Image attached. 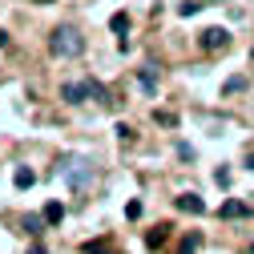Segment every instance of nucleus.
Returning a JSON list of instances; mask_svg holds the SVG:
<instances>
[{
	"label": "nucleus",
	"instance_id": "obj_19",
	"mask_svg": "<svg viewBox=\"0 0 254 254\" xmlns=\"http://www.w3.org/2000/svg\"><path fill=\"white\" fill-rule=\"evenodd\" d=\"M246 170H254V149H250V153H246Z\"/></svg>",
	"mask_w": 254,
	"mask_h": 254
},
{
	"label": "nucleus",
	"instance_id": "obj_12",
	"mask_svg": "<svg viewBox=\"0 0 254 254\" xmlns=\"http://www.w3.org/2000/svg\"><path fill=\"white\" fill-rule=\"evenodd\" d=\"M33 182H37V174H33V170H24V166L16 170V190H28Z\"/></svg>",
	"mask_w": 254,
	"mask_h": 254
},
{
	"label": "nucleus",
	"instance_id": "obj_16",
	"mask_svg": "<svg viewBox=\"0 0 254 254\" xmlns=\"http://www.w3.org/2000/svg\"><path fill=\"white\" fill-rule=\"evenodd\" d=\"M125 218H141V202H129V206H125Z\"/></svg>",
	"mask_w": 254,
	"mask_h": 254
},
{
	"label": "nucleus",
	"instance_id": "obj_11",
	"mask_svg": "<svg viewBox=\"0 0 254 254\" xmlns=\"http://www.w3.org/2000/svg\"><path fill=\"white\" fill-rule=\"evenodd\" d=\"M198 242H202V234H186V238H182V246H178V254H194V250H198Z\"/></svg>",
	"mask_w": 254,
	"mask_h": 254
},
{
	"label": "nucleus",
	"instance_id": "obj_8",
	"mask_svg": "<svg viewBox=\"0 0 254 254\" xmlns=\"http://www.w3.org/2000/svg\"><path fill=\"white\" fill-rule=\"evenodd\" d=\"M61 218H65V206H61V202H49V206H45V222H49V226H57Z\"/></svg>",
	"mask_w": 254,
	"mask_h": 254
},
{
	"label": "nucleus",
	"instance_id": "obj_3",
	"mask_svg": "<svg viewBox=\"0 0 254 254\" xmlns=\"http://www.w3.org/2000/svg\"><path fill=\"white\" fill-rule=\"evenodd\" d=\"M61 97H65L69 105H81L89 97V85L85 81H65V85H61Z\"/></svg>",
	"mask_w": 254,
	"mask_h": 254
},
{
	"label": "nucleus",
	"instance_id": "obj_17",
	"mask_svg": "<svg viewBox=\"0 0 254 254\" xmlns=\"http://www.w3.org/2000/svg\"><path fill=\"white\" fill-rule=\"evenodd\" d=\"M242 85H246L242 77H230V81H226V85H222V89H226V93H234V89H242Z\"/></svg>",
	"mask_w": 254,
	"mask_h": 254
},
{
	"label": "nucleus",
	"instance_id": "obj_10",
	"mask_svg": "<svg viewBox=\"0 0 254 254\" xmlns=\"http://www.w3.org/2000/svg\"><path fill=\"white\" fill-rule=\"evenodd\" d=\"M109 28H113L117 37H125V33H129V16H125V12H117V16L109 20Z\"/></svg>",
	"mask_w": 254,
	"mask_h": 254
},
{
	"label": "nucleus",
	"instance_id": "obj_13",
	"mask_svg": "<svg viewBox=\"0 0 254 254\" xmlns=\"http://www.w3.org/2000/svg\"><path fill=\"white\" fill-rule=\"evenodd\" d=\"M85 85H89V97H93V101H109V93H105L101 81H85Z\"/></svg>",
	"mask_w": 254,
	"mask_h": 254
},
{
	"label": "nucleus",
	"instance_id": "obj_4",
	"mask_svg": "<svg viewBox=\"0 0 254 254\" xmlns=\"http://www.w3.org/2000/svg\"><path fill=\"white\" fill-rule=\"evenodd\" d=\"M174 206H178L182 214H206V202H202L198 194H182V198H174Z\"/></svg>",
	"mask_w": 254,
	"mask_h": 254
},
{
	"label": "nucleus",
	"instance_id": "obj_18",
	"mask_svg": "<svg viewBox=\"0 0 254 254\" xmlns=\"http://www.w3.org/2000/svg\"><path fill=\"white\" fill-rule=\"evenodd\" d=\"M24 254H49V250H45V246H41V242H33V246H28V250H24Z\"/></svg>",
	"mask_w": 254,
	"mask_h": 254
},
{
	"label": "nucleus",
	"instance_id": "obj_2",
	"mask_svg": "<svg viewBox=\"0 0 254 254\" xmlns=\"http://www.w3.org/2000/svg\"><path fill=\"white\" fill-rule=\"evenodd\" d=\"M230 41V33H226V28H222V24H214V28H206V33H198V45L206 49V53H214V49H222V45H226Z\"/></svg>",
	"mask_w": 254,
	"mask_h": 254
},
{
	"label": "nucleus",
	"instance_id": "obj_9",
	"mask_svg": "<svg viewBox=\"0 0 254 254\" xmlns=\"http://www.w3.org/2000/svg\"><path fill=\"white\" fill-rule=\"evenodd\" d=\"M41 226H45V214H24V230L28 234H41Z\"/></svg>",
	"mask_w": 254,
	"mask_h": 254
},
{
	"label": "nucleus",
	"instance_id": "obj_5",
	"mask_svg": "<svg viewBox=\"0 0 254 254\" xmlns=\"http://www.w3.org/2000/svg\"><path fill=\"white\" fill-rule=\"evenodd\" d=\"M166 234H170V226H153V230L145 234V246H149V250H162V246H166Z\"/></svg>",
	"mask_w": 254,
	"mask_h": 254
},
{
	"label": "nucleus",
	"instance_id": "obj_14",
	"mask_svg": "<svg viewBox=\"0 0 254 254\" xmlns=\"http://www.w3.org/2000/svg\"><path fill=\"white\" fill-rule=\"evenodd\" d=\"M85 254H109V242H85Z\"/></svg>",
	"mask_w": 254,
	"mask_h": 254
},
{
	"label": "nucleus",
	"instance_id": "obj_7",
	"mask_svg": "<svg viewBox=\"0 0 254 254\" xmlns=\"http://www.w3.org/2000/svg\"><path fill=\"white\" fill-rule=\"evenodd\" d=\"M218 214H222V218H246L250 210H246L242 202H234V198H230V202H222V210H218Z\"/></svg>",
	"mask_w": 254,
	"mask_h": 254
},
{
	"label": "nucleus",
	"instance_id": "obj_1",
	"mask_svg": "<svg viewBox=\"0 0 254 254\" xmlns=\"http://www.w3.org/2000/svg\"><path fill=\"white\" fill-rule=\"evenodd\" d=\"M81 49H85V41H81V33L73 24H57L53 28V37H49V53L53 57H81Z\"/></svg>",
	"mask_w": 254,
	"mask_h": 254
},
{
	"label": "nucleus",
	"instance_id": "obj_6",
	"mask_svg": "<svg viewBox=\"0 0 254 254\" xmlns=\"http://www.w3.org/2000/svg\"><path fill=\"white\" fill-rule=\"evenodd\" d=\"M137 85H141V93H157V73L145 65V69L137 73Z\"/></svg>",
	"mask_w": 254,
	"mask_h": 254
},
{
	"label": "nucleus",
	"instance_id": "obj_15",
	"mask_svg": "<svg viewBox=\"0 0 254 254\" xmlns=\"http://www.w3.org/2000/svg\"><path fill=\"white\" fill-rule=\"evenodd\" d=\"M194 12H202V4H198V0H190V4H182V16H194Z\"/></svg>",
	"mask_w": 254,
	"mask_h": 254
}]
</instances>
